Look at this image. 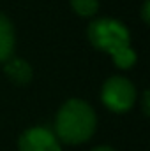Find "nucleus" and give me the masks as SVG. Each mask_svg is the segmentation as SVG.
Wrapping results in <instances>:
<instances>
[{"label": "nucleus", "mask_w": 150, "mask_h": 151, "mask_svg": "<svg viewBox=\"0 0 150 151\" xmlns=\"http://www.w3.org/2000/svg\"><path fill=\"white\" fill-rule=\"evenodd\" d=\"M20 151H60L58 139L44 127H34L21 134L18 141Z\"/></svg>", "instance_id": "obj_4"}, {"label": "nucleus", "mask_w": 150, "mask_h": 151, "mask_svg": "<svg viewBox=\"0 0 150 151\" xmlns=\"http://www.w3.org/2000/svg\"><path fill=\"white\" fill-rule=\"evenodd\" d=\"M71 5L76 14L79 16H94L99 9V0H71Z\"/></svg>", "instance_id": "obj_8"}, {"label": "nucleus", "mask_w": 150, "mask_h": 151, "mask_svg": "<svg viewBox=\"0 0 150 151\" xmlns=\"http://www.w3.org/2000/svg\"><path fill=\"white\" fill-rule=\"evenodd\" d=\"M149 9H150V0H145V4H143V9H141V18H143V21H145V23H149V21H150Z\"/></svg>", "instance_id": "obj_9"}, {"label": "nucleus", "mask_w": 150, "mask_h": 151, "mask_svg": "<svg viewBox=\"0 0 150 151\" xmlns=\"http://www.w3.org/2000/svg\"><path fill=\"white\" fill-rule=\"evenodd\" d=\"M92 151H115V150H111L110 146H99V148H95V150H92Z\"/></svg>", "instance_id": "obj_11"}, {"label": "nucleus", "mask_w": 150, "mask_h": 151, "mask_svg": "<svg viewBox=\"0 0 150 151\" xmlns=\"http://www.w3.org/2000/svg\"><path fill=\"white\" fill-rule=\"evenodd\" d=\"M14 51V28L7 16L0 12V63L7 62Z\"/></svg>", "instance_id": "obj_5"}, {"label": "nucleus", "mask_w": 150, "mask_h": 151, "mask_svg": "<svg viewBox=\"0 0 150 151\" xmlns=\"http://www.w3.org/2000/svg\"><path fill=\"white\" fill-rule=\"evenodd\" d=\"M143 113L149 114V91L143 93Z\"/></svg>", "instance_id": "obj_10"}, {"label": "nucleus", "mask_w": 150, "mask_h": 151, "mask_svg": "<svg viewBox=\"0 0 150 151\" xmlns=\"http://www.w3.org/2000/svg\"><path fill=\"white\" fill-rule=\"evenodd\" d=\"M4 70H5V74H7L9 79H12L18 84H25V83H28L32 79V69H30V65L25 60H20V58H9L5 62Z\"/></svg>", "instance_id": "obj_6"}, {"label": "nucleus", "mask_w": 150, "mask_h": 151, "mask_svg": "<svg viewBox=\"0 0 150 151\" xmlns=\"http://www.w3.org/2000/svg\"><path fill=\"white\" fill-rule=\"evenodd\" d=\"M101 99L104 106L113 113H125L133 107L136 100V90L129 79L113 76L103 84Z\"/></svg>", "instance_id": "obj_3"}, {"label": "nucleus", "mask_w": 150, "mask_h": 151, "mask_svg": "<svg viewBox=\"0 0 150 151\" xmlns=\"http://www.w3.org/2000/svg\"><path fill=\"white\" fill-rule=\"evenodd\" d=\"M95 130L94 109L79 99L67 100L55 119V137L67 144H79L88 141Z\"/></svg>", "instance_id": "obj_1"}, {"label": "nucleus", "mask_w": 150, "mask_h": 151, "mask_svg": "<svg viewBox=\"0 0 150 151\" xmlns=\"http://www.w3.org/2000/svg\"><path fill=\"white\" fill-rule=\"evenodd\" d=\"M113 62L118 69H131L136 63V53L133 47H124L117 53H113Z\"/></svg>", "instance_id": "obj_7"}, {"label": "nucleus", "mask_w": 150, "mask_h": 151, "mask_svg": "<svg viewBox=\"0 0 150 151\" xmlns=\"http://www.w3.org/2000/svg\"><path fill=\"white\" fill-rule=\"evenodd\" d=\"M87 35L95 49L106 51L110 55L124 47H131V35H129L127 27L113 18L94 19L88 25Z\"/></svg>", "instance_id": "obj_2"}]
</instances>
